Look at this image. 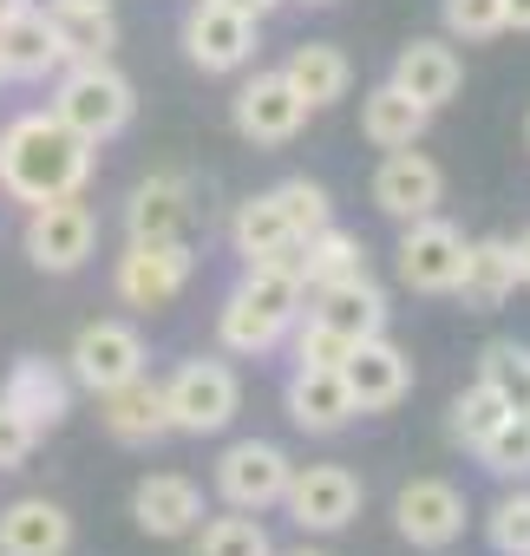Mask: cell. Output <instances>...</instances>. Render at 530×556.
<instances>
[{
	"label": "cell",
	"instance_id": "6da1fadb",
	"mask_svg": "<svg viewBox=\"0 0 530 556\" xmlns=\"http://www.w3.org/2000/svg\"><path fill=\"white\" fill-rule=\"evenodd\" d=\"M92 151L79 131H66L53 112H21L8 131H0V190L14 203H60L79 197L92 177Z\"/></svg>",
	"mask_w": 530,
	"mask_h": 556
},
{
	"label": "cell",
	"instance_id": "7a4b0ae2",
	"mask_svg": "<svg viewBox=\"0 0 530 556\" xmlns=\"http://www.w3.org/2000/svg\"><path fill=\"white\" fill-rule=\"evenodd\" d=\"M302 308H308L302 268H289V262H249V275L229 289V302L216 308V341L229 354H269L302 321Z\"/></svg>",
	"mask_w": 530,
	"mask_h": 556
},
{
	"label": "cell",
	"instance_id": "3957f363",
	"mask_svg": "<svg viewBox=\"0 0 530 556\" xmlns=\"http://www.w3.org/2000/svg\"><path fill=\"white\" fill-rule=\"evenodd\" d=\"M66 131H79L86 144H112L131 118H138V92L131 79L112 66V60H73L53 86V105H47Z\"/></svg>",
	"mask_w": 530,
	"mask_h": 556
},
{
	"label": "cell",
	"instance_id": "277c9868",
	"mask_svg": "<svg viewBox=\"0 0 530 556\" xmlns=\"http://www.w3.org/2000/svg\"><path fill=\"white\" fill-rule=\"evenodd\" d=\"M164 406H171V432L216 439L236 419V406H242V380H236L229 361H184L164 380Z\"/></svg>",
	"mask_w": 530,
	"mask_h": 556
},
{
	"label": "cell",
	"instance_id": "5b68a950",
	"mask_svg": "<svg viewBox=\"0 0 530 556\" xmlns=\"http://www.w3.org/2000/svg\"><path fill=\"white\" fill-rule=\"evenodd\" d=\"M190 275H197L190 242L184 236H157V242H125L112 289H118L125 308H171L190 289Z\"/></svg>",
	"mask_w": 530,
	"mask_h": 556
},
{
	"label": "cell",
	"instance_id": "8992f818",
	"mask_svg": "<svg viewBox=\"0 0 530 556\" xmlns=\"http://www.w3.org/2000/svg\"><path fill=\"white\" fill-rule=\"evenodd\" d=\"M21 242H27V262H34V268H47V275H73V268H86L92 249H99V216H92V203H79V197L34 203Z\"/></svg>",
	"mask_w": 530,
	"mask_h": 556
},
{
	"label": "cell",
	"instance_id": "52a82bcc",
	"mask_svg": "<svg viewBox=\"0 0 530 556\" xmlns=\"http://www.w3.org/2000/svg\"><path fill=\"white\" fill-rule=\"evenodd\" d=\"M282 504H289V523H295V530L335 536V530H348V523L361 517L367 491H361V478H354L348 465H295Z\"/></svg>",
	"mask_w": 530,
	"mask_h": 556
},
{
	"label": "cell",
	"instance_id": "ba28073f",
	"mask_svg": "<svg viewBox=\"0 0 530 556\" xmlns=\"http://www.w3.org/2000/svg\"><path fill=\"white\" fill-rule=\"evenodd\" d=\"M458 268H465V229L458 223H445L439 210L406 223V236H400V282L413 295H452Z\"/></svg>",
	"mask_w": 530,
	"mask_h": 556
},
{
	"label": "cell",
	"instance_id": "9c48e42d",
	"mask_svg": "<svg viewBox=\"0 0 530 556\" xmlns=\"http://www.w3.org/2000/svg\"><path fill=\"white\" fill-rule=\"evenodd\" d=\"M289 471L295 465H289L282 445H269V439H236L216 458V491H223L229 510H269V504H282Z\"/></svg>",
	"mask_w": 530,
	"mask_h": 556
},
{
	"label": "cell",
	"instance_id": "30bf717a",
	"mask_svg": "<svg viewBox=\"0 0 530 556\" xmlns=\"http://www.w3.org/2000/svg\"><path fill=\"white\" fill-rule=\"evenodd\" d=\"M66 66V21L53 8H21L14 21H0V79H60Z\"/></svg>",
	"mask_w": 530,
	"mask_h": 556
},
{
	"label": "cell",
	"instance_id": "8fae6325",
	"mask_svg": "<svg viewBox=\"0 0 530 556\" xmlns=\"http://www.w3.org/2000/svg\"><path fill=\"white\" fill-rule=\"evenodd\" d=\"M66 361H73V387L112 393V387H125V380L144 374V334L131 321H92V328H79V341H73Z\"/></svg>",
	"mask_w": 530,
	"mask_h": 556
},
{
	"label": "cell",
	"instance_id": "7c38bea8",
	"mask_svg": "<svg viewBox=\"0 0 530 556\" xmlns=\"http://www.w3.org/2000/svg\"><path fill=\"white\" fill-rule=\"evenodd\" d=\"M393 523H400V536L413 549H452L465 536V523H471L465 517V491L445 484V478H413L393 497Z\"/></svg>",
	"mask_w": 530,
	"mask_h": 556
},
{
	"label": "cell",
	"instance_id": "4fadbf2b",
	"mask_svg": "<svg viewBox=\"0 0 530 556\" xmlns=\"http://www.w3.org/2000/svg\"><path fill=\"white\" fill-rule=\"evenodd\" d=\"M308 125V99L282 79V73H255L242 92H236V131L262 151L276 144H295V131Z\"/></svg>",
	"mask_w": 530,
	"mask_h": 556
},
{
	"label": "cell",
	"instance_id": "5bb4252c",
	"mask_svg": "<svg viewBox=\"0 0 530 556\" xmlns=\"http://www.w3.org/2000/svg\"><path fill=\"white\" fill-rule=\"evenodd\" d=\"M445 203V170L426 157V151H387L380 170H374V210L393 216V223H419Z\"/></svg>",
	"mask_w": 530,
	"mask_h": 556
},
{
	"label": "cell",
	"instance_id": "9a60e30c",
	"mask_svg": "<svg viewBox=\"0 0 530 556\" xmlns=\"http://www.w3.org/2000/svg\"><path fill=\"white\" fill-rule=\"evenodd\" d=\"M341 380H348V393H354V413H393V406L413 393V361H406L387 334H367V341L348 348Z\"/></svg>",
	"mask_w": 530,
	"mask_h": 556
},
{
	"label": "cell",
	"instance_id": "2e32d148",
	"mask_svg": "<svg viewBox=\"0 0 530 556\" xmlns=\"http://www.w3.org/2000/svg\"><path fill=\"white\" fill-rule=\"evenodd\" d=\"M184 53L197 73H242L255 60V21L216 8V0H197L184 14Z\"/></svg>",
	"mask_w": 530,
	"mask_h": 556
},
{
	"label": "cell",
	"instance_id": "e0dca14e",
	"mask_svg": "<svg viewBox=\"0 0 530 556\" xmlns=\"http://www.w3.org/2000/svg\"><path fill=\"white\" fill-rule=\"evenodd\" d=\"M517 289H523V275H517V242L510 236L465 242V268H458V289H452L465 302V315H497Z\"/></svg>",
	"mask_w": 530,
	"mask_h": 556
},
{
	"label": "cell",
	"instance_id": "ac0fdd59",
	"mask_svg": "<svg viewBox=\"0 0 530 556\" xmlns=\"http://www.w3.org/2000/svg\"><path fill=\"white\" fill-rule=\"evenodd\" d=\"M131 517H138V530L157 536V543L190 536V530L203 523V491H197L184 471H151V478H138V491H131Z\"/></svg>",
	"mask_w": 530,
	"mask_h": 556
},
{
	"label": "cell",
	"instance_id": "d6986e66",
	"mask_svg": "<svg viewBox=\"0 0 530 556\" xmlns=\"http://www.w3.org/2000/svg\"><path fill=\"white\" fill-rule=\"evenodd\" d=\"M0 400H8L34 432H53V426L73 413V374H60V367L40 361V354H21V361L8 367V387H0Z\"/></svg>",
	"mask_w": 530,
	"mask_h": 556
},
{
	"label": "cell",
	"instance_id": "ffe728a7",
	"mask_svg": "<svg viewBox=\"0 0 530 556\" xmlns=\"http://www.w3.org/2000/svg\"><path fill=\"white\" fill-rule=\"evenodd\" d=\"M315 295V308H302V315H315L321 328H335V334H348V341H367V334H387V289L374 282V275H348V282H328V289H308Z\"/></svg>",
	"mask_w": 530,
	"mask_h": 556
},
{
	"label": "cell",
	"instance_id": "44dd1931",
	"mask_svg": "<svg viewBox=\"0 0 530 556\" xmlns=\"http://www.w3.org/2000/svg\"><path fill=\"white\" fill-rule=\"evenodd\" d=\"M282 400H289V419H295L302 432H315V439H328V432H341V426L361 419V413H354V393H348V380H341V367H295Z\"/></svg>",
	"mask_w": 530,
	"mask_h": 556
},
{
	"label": "cell",
	"instance_id": "7402d4cb",
	"mask_svg": "<svg viewBox=\"0 0 530 556\" xmlns=\"http://www.w3.org/2000/svg\"><path fill=\"white\" fill-rule=\"evenodd\" d=\"M105 400V432L118 439V445H157V439H171V406H164V380H151V374H138V380H125V387H112V393H99Z\"/></svg>",
	"mask_w": 530,
	"mask_h": 556
},
{
	"label": "cell",
	"instance_id": "603a6c76",
	"mask_svg": "<svg viewBox=\"0 0 530 556\" xmlns=\"http://www.w3.org/2000/svg\"><path fill=\"white\" fill-rule=\"evenodd\" d=\"M73 517L53 497H14L0 510V556H66Z\"/></svg>",
	"mask_w": 530,
	"mask_h": 556
},
{
	"label": "cell",
	"instance_id": "cb8c5ba5",
	"mask_svg": "<svg viewBox=\"0 0 530 556\" xmlns=\"http://www.w3.org/2000/svg\"><path fill=\"white\" fill-rule=\"evenodd\" d=\"M393 86H400L406 99H419L426 112H439V105L458 99L465 60H458L445 40H413V47H400V60H393Z\"/></svg>",
	"mask_w": 530,
	"mask_h": 556
},
{
	"label": "cell",
	"instance_id": "d4e9b609",
	"mask_svg": "<svg viewBox=\"0 0 530 556\" xmlns=\"http://www.w3.org/2000/svg\"><path fill=\"white\" fill-rule=\"evenodd\" d=\"M190 177L184 170H157V177H144L138 190H131V203H125V229H131V242H157V236H184V223H190Z\"/></svg>",
	"mask_w": 530,
	"mask_h": 556
},
{
	"label": "cell",
	"instance_id": "484cf974",
	"mask_svg": "<svg viewBox=\"0 0 530 556\" xmlns=\"http://www.w3.org/2000/svg\"><path fill=\"white\" fill-rule=\"evenodd\" d=\"M229 249L242 255V268H249V262H289V268H295V255H302V242L289 236L276 197H249V203H236V216H229Z\"/></svg>",
	"mask_w": 530,
	"mask_h": 556
},
{
	"label": "cell",
	"instance_id": "4316f807",
	"mask_svg": "<svg viewBox=\"0 0 530 556\" xmlns=\"http://www.w3.org/2000/svg\"><path fill=\"white\" fill-rule=\"evenodd\" d=\"M282 79L308 99V112H321V105H341V99L354 92V60H348L341 47H328V40H308V47L289 53Z\"/></svg>",
	"mask_w": 530,
	"mask_h": 556
},
{
	"label": "cell",
	"instance_id": "83f0119b",
	"mask_svg": "<svg viewBox=\"0 0 530 556\" xmlns=\"http://www.w3.org/2000/svg\"><path fill=\"white\" fill-rule=\"evenodd\" d=\"M426 125H432V112H426L419 99H406L393 79H387V86H374V92L361 99V131H367V144H374V151H406V144H419V138H426Z\"/></svg>",
	"mask_w": 530,
	"mask_h": 556
},
{
	"label": "cell",
	"instance_id": "f1b7e54d",
	"mask_svg": "<svg viewBox=\"0 0 530 556\" xmlns=\"http://www.w3.org/2000/svg\"><path fill=\"white\" fill-rule=\"evenodd\" d=\"M295 268H302V289H328V282H348V275H367V249H361V236L328 223V229H315L302 242Z\"/></svg>",
	"mask_w": 530,
	"mask_h": 556
},
{
	"label": "cell",
	"instance_id": "f546056e",
	"mask_svg": "<svg viewBox=\"0 0 530 556\" xmlns=\"http://www.w3.org/2000/svg\"><path fill=\"white\" fill-rule=\"evenodd\" d=\"M504 419H510L504 393H497V387H484V380H471V387L452 400V419H445V426H452V439H458L465 452H478V445H484Z\"/></svg>",
	"mask_w": 530,
	"mask_h": 556
},
{
	"label": "cell",
	"instance_id": "4dcf8cb0",
	"mask_svg": "<svg viewBox=\"0 0 530 556\" xmlns=\"http://www.w3.org/2000/svg\"><path fill=\"white\" fill-rule=\"evenodd\" d=\"M478 380L497 387L510 413H530V348H517V341H491V348L478 354Z\"/></svg>",
	"mask_w": 530,
	"mask_h": 556
},
{
	"label": "cell",
	"instance_id": "1f68e13d",
	"mask_svg": "<svg viewBox=\"0 0 530 556\" xmlns=\"http://www.w3.org/2000/svg\"><path fill=\"white\" fill-rule=\"evenodd\" d=\"M203 536H197V556H276V543H269V530L255 523V510H236V517H210V523H197Z\"/></svg>",
	"mask_w": 530,
	"mask_h": 556
},
{
	"label": "cell",
	"instance_id": "d6a6232c",
	"mask_svg": "<svg viewBox=\"0 0 530 556\" xmlns=\"http://www.w3.org/2000/svg\"><path fill=\"white\" fill-rule=\"evenodd\" d=\"M269 197H276V210H282V223H289L295 242H308L315 229L335 223V203H328V190H321L315 177H289V184H276Z\"/></svg>",
	"mask_w": 530,
	"mask_h": 556
},
{
	"label": "cell",
	"instance_id": "836d02e7",
	"mask_svg": "<svg viewBox=\"0 0 530 556\" xmlns=\"http://www.w3.org/2000/svg\"><path fill=\"white\" fill-rule=\"evenodd\" d=\"M478 465H484L491 478H530V426H523V413H510V419L478 445Z\"/></svg>",
	"mask_w": 530,
	"mask_h": 556
},
{
	"label": "cell",
	"instance_id": "e575fe53",
	"mask_svg": "<svg viewBox=\"0 0 530 556\" xmlns=\"http://www.w3.org/2000/svg\"><path fill=\"white\" fill-rule=\"evenodd\" d=\"M484 536L497 556H530V491H510L491 517H484Z\"/></svg>",
	"mask_w": 530,
	"mask_h": 556
},
{
	"label": "cell",
	"instance_id": "d590c367",
	"mask_svg": "<svg viewBox=\"0 0 530 556\" xmlns=\"http://www.w3.org/2000/svg\"><path fill=\"white\" fill-rule=\"evenodd\" d=\"M445 34L452 40H497V34H510L504 0H445Z\"/></svg>",
	"mask_w": 530,
	"mask_h": 556
},
{
	"label": "cell",
	"instance_id": "8d00e7d4",
	"mask_svg": "<svg viewBox=\"0 0 530 556\" xmlns=\"http://www.w3.org/2000/svg\"><path fill=\"white\" fill-rule=\"evenodd\" d=\"M289 334H295V361H302V367H341V361H348V348H354L348 334L321 328L315 315H302V321H295Z\"/></svg>",
	"mask_w": 530,
	"mask_h": 556
},
{
	"label": "cell",
	"instance_id": "74e56055",
	"mask_svg": "<svg viewBox=\"0 0 530 556\" xmlns=\"http://www.w3.org/2000/svg\"><path fill=\"white\" fill-rule=\"evenodd\" d=\"M118 47V21L112 14H73L66 21V53L73 60H105Z\"/></svg>",
	"mask_w": 530,
	"mask_h": 556
},
{
	"label": "cell",
	"instance_id": "f35d334b",
	"mask_svg": "<svg viewBox=\"0 0 530 556\" xmlns=\"http://www.w3.org/2000/svg\"><path fill=\"white\" fill-rule=\"evenodd\" d=\"M34 445H40V432H34L8 400H0V471H21V465L34 458Z\"/></svg>",
	"mask_w": 530,
	"mask_h": 556
},
{
	"label": "cell",
	"instance_id": "ab89813d",
	"mask_svg": "<svg viewBox=\"0 0 530 556\" xmlns=\"http://www.w3.org/2000/svg\"><path fill=\"white\" fill-rule=\"evenodd\" d=\"M216 8H229V14H242V21H255V27H262V21L282 8V0H216Z\"/></svg>",
	"mask_w": 530,
	"mask_h": 556
},
{
	"label": "cell",
	"instance_id": "60d3db41",
	"mask_svg": "<svg viewBox=\"0 0 530 556\" xmlns=\"http://www.w3.org/2000/svg\"><path fill=\"white\" fill-rule=\"evenodd\" d=\"M47 8L60 21H73V14H112V0H47Z\"/></svg>",
	"mask_w": 530,
	"mask_h": 556
},
{
	"label": "cell",
	"instance_id": "b9f144b4",
	"mask_svg": "<svg viewBox=\"0 0 530 556\" xmlns=\"http://www.w3.org/2000/svg\"><path fill=\"white\" fill-rule=\"evenodd\" d=\"M504 21H510L517 34H530V0H504Z\"/></svg>",
	"mask_w": 530,
	"mask_h": 556
},
{
	"label": "cell",
	"instance_id": "7bdbcfd3",
	"mask_svg": "<svg viewBox=\"0 0 530 556\" xmlns=\"http://www.w3.org/2000/svg\"><path fill=\"white\" fill-rule=\"evenodd\" d=\"M517 275H523V289H530V229L517 236Z\"/></svg>",
	"mask_w": 530,
	"mask_h": 556
},
{
	"label": "cell",
	"instance_id": "ee69618b",
	"mask_svg": "<svg viewBox=\"0 0 530 556\" xmlns=\"http://www.w3.org/2000/svg\"><path fill=\"white\" fill-rule=\"evenodd\" d=\"M21 8H34V0H0V21H14Z\"/></svg>",
	"mask_w": 530,
	"mask_h": 556
},
{
	"label": "cell",
	"instance_id": "f6af8a7d",
	"mask_svg": "<svg viewBox=\"0 0 530 556\" xmlns=\"http://www.w3.org/2000/svg\"><path fill=\"white\" fill-rule=\"evenodd\" d=\"M289 556H328V549H289Z\"/></svg>",
	"mask_w": 530,
	"mask_h": 556
},
{
	"label": "cell",
	"instance_id": "bcb514c9",
	"mask_svg": "<svg viewBox=\"0 0 530 556\" xmlns=\"http://www.w3.org/2000/svg\"><path fill=\"white\" fill-rule=\"evenodd\" d=\"M523 144H530V118H523Z\"/></svg>",
	"mask_w": 530,
	"mask_h": 556
},
{
	"label": "cell",
	"instance_id": "7dc6e473",
	"mask_svg": "<svg viewBox=\"0 0 530 556\" xmlns=\"http://www.w3.org/2000/svg\"><path fill=\"white\" fill-rule=\"evenodd\" d=\"M308 8H328V0H308Z\"/></svg>",
	"mask_w": 530,
	"mask_h": 556
},
{
	"label": "cell",
	"instance_id": "c3c4849f",
	"mask_svg": "<svg viewBox=\"0 0 530 556\" xmlns=\"http://www.w3.org/2000/svg\"><path fill=\"white\" fill-rule=\"evenodd\" d=\"M523 426H530V413H523Z\"/></svg>",
	"mask_w": 530,
	"mask_h": 556
}]
</instances>
